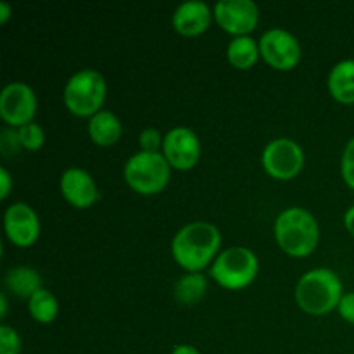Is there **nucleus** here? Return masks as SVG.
Segmentation results:
<instances>
[{
  "mask_svg": "<svg viewBox=\"0 0 354 354\" xmlns=\"http://www.w3.org/2000/svg\"><path fill=\"white\" fill-rule=\"evenodd\" d=\"M211 9L203 0H187L173 14V26L182 35H199L209 26Z\"/></svg>",
  "mask_w": 354,
  "mask_h": 354,
  "instance_id": "nucleus-14",
  "label": "nucleus"
},
{
  "mask_svg": "<svg viewBox=\"0 0 354 354\" xmlns=\"http://www.w3.org/2000/svg\"><path fill=\"white\" fill-rule=\"evenodd\" d=\"M341 173L344 182L354 189V137L346 144L341 158Z\"/></svg>",
  "mask_w": 354,
  "mask_h": 354,
  "instance_id": "nucleus-23",
  "label": "nucleus"
},
{
  "mask_svg": "<svg viewBox=\"0 0 354 354\" xmlns=\"http://www.w3.org/2000/svg\"><path fill=\"white\" fill-rule=\"evenodd\" d=\"M37 111L35 92L23 82L7 83L0 93V116L12 127L30 123Z\"/></svg>",
  "mask_w": 354,
  "mask_h": 354,
  "instance_id": "nucleus-9",
  "label": "nucleus"
},
{
  "mask_svg": "<svg viewBox=\"0 0 354 354\" xmlns=\"http://www.w3.org/2000/svg\"><path fill=\"white\" fill-rule=\"evenodd\" d=\"M0 185H2V190H0V199H6L10 192V185H12V178H10L9 171L6 168H0Z\"/></svg>",
  "mask_w": 354,
  "mask_h": 354,
  "instance_id": "nucleus-27",
  "label": "nucleus"
},
{
  "mask_svg": "<svg viewBox=\"0 0 354 354\" xmlns=\"http://www.w3.org/2000/svg\"><path fill=\"white\" fill-rule=\"evenodd\" d=\"M259 52L277 69H290L299 62L301 45L290 31L270 28L259 38Z\"/></svg>",
  "mask_w": 354,
  "mask_h": 354,
  "instance_id": "nucleus-8",
  "label": "nucleus"
},
{
  "mask_svg": "<svg viewBox=\"0 0 354 354\" xmlns=\"http://www.w3.org/2000/svg\"><path fill=\"white\" fill-rule=\"evenodd\" d=\"M339 313L346 322L354 324V292L342 294L341 301H339Z\"/></svg>",
  "mask_w": 354,
  "mask_h": 354,
  "instance_id": "nucleus-26",
  "label": "nucleus"
},
{
  "mask_svg": "<svg viewBox=\"0 0 354 354\" xmlns=\"http://www.w3.org/2000/svg\"><path fill=\"white\" fill-rule=\"evenodd\" d=\"M28 308H30L31 317L37 322H40V324H50L57 317L59 311V304L55 296L50 290H45L44 287L30 297Z\"/></svg>",
  "mask_w": 354,
  "mask_h": 354,
  "instance_id": "nucleus-20",
  "label": "nucleus"
},
{
  "mask_svg": "<svg viewBox=\"0 0 354 354\" xmlns=\"http://www.w3.org/2000/svg\"><path fill=\"white\" fill-rule=\"evenodd\" d=\"M61 190L66 199L76 207H88L99 197L95 182L85 169L73 166L61 176Z\"/></svg>",
  "mask_w": 354,
  "mask_h": 354,
  "instance_id": "nucleus-13",
  "label": "nucleus"
},
{
  "mask_svg": "<svg viewBox=\"0 0 354 354\" xmlns=\"http://www.w3.org/2000/svg\"><path fill=\"white\" fill-rule=\"evenodd\" d=\"M328 90L344 104L354 102V59L339 61L328 73Z\"/></svg>",
  "mask_w": 354,
  "mask_h": 354,
  "instance_id": "nucleus-15",
  "label": "nucleus"
},
{
  "mask_svg": "<svg viewBox=\"0 0 354 354\" xmlns=\"http://www.w3.org/2000/svg\"><path fill=\"white\" fill-rule=\"evenodd\" d=\"M128 185L140 194H156L169 180V162L161 152H135L124 165Z\"/></svg>",
  "mask_w": 354,
  "mask_h": 354,
  "instance_id": "nucleus-6",
  "label": "nucleus"
},
{
  "mask_svg": "<svg viewBox=\"0 0 354 354\" xmlns=\"http://www.w3.org/2000/svg\"><path fill=\"white\" fill-rule=\"evenodd\" d=\"M342 297V282L337 273L328 268H315L304 273L296 286L297 304L304 311L322 315L339 306Z\"/></svg>",
  "mask_w": 354,
  "mask_h": 354,
  "instance_id": "nucleus-3",
  "label": "nucleus"
},
{
  "mask_svg": "<svg viewBox=\"0 0 354 354\" xmlns=\"http://www.w3.org/2000/svg\"><path fill=\"white\" fill-rule=\"evenodd\" d=\"M21 138V144H23L24 149H30V151H37L44 145L45 133L41 130L40 124H37L35 121H30V123L23 124V127L17 130Z\"/></svg>",
  "mask_w": 354,
  "mask_h": 354,
  "instance_id": "nucleus-21",
  "label": "nucleus"
},
{
  "mask_svg": "<svg viewBox=\"0 0 354 354\" xmlns=\"http://www.w3.org/2000/svg\"><path fill=\"white\" fill-rule=\"evenodd\" d=\"M21 339L9 325H0V354H19Z\"/></svg>",
  "mask_w": 354,
  "mask_h": 354,
  "instance_id": "nucleus-22",
  "label": "nucleus"
},
{
  "mask_svg": "<svg viewBox=\"0 0 354 354\" xmlns=\"http://www.w3.org/2000/svg\"><path fill=\"white\" fill-rule=\"evenodd\" d=\"M138 138H140L142 151L145 152H158V149L162 145V140H165L156 128H145Z\"/></svg>",
  "mask_w": 354,
  "mask_h": 354,
  "instance_id": "nucleus-25",
  "label": "nucleus"
},
{
  "mask_svg": "<svg viewBox=\"0 0 354 354\" xmlns=\"http://www.w3.org/2000/svg\"><path fill=\"white\" fill-rule=\"evenodd\" d=\"M320 230L310 211L303 207H287L277 216L275 239L290 256H306L317 248Z\"/></svg>",
  "mask_w": 354,
  "mask_h": 354,
  "instance_id": "nucleus-2",
  "label": "nucleus"
},
{
  "mask_svg": "<svg viewBox=\"0 0 354 354\" xmlns=\"http://www.w3.org/2000/svg\"><path fill=\"white\" fill-rule=\"evenodd\" d=\"M9 16H10L9 2L2 0V2H0V23H6V21L9 19Z\"/></svg>",
  "mask_w": 354,
  "mask_h": 354,
  "instance_id": "nucleus-30",
  "label": "nucleus"
},
{
  "mask_svg": "<svg viewBox=\"0 0 354 354\" xmlns=\"http://www.w3.org/2000/svg\"><path fill=\"white\" fill-rule=\"evenodd\" d=\"M121 121L111 111H99L90 118L88 133L99 145H111L121 137Z\"/></svg>",
  "mask_w": 354,
  "mask_h": 354,
  "instance_id": "nucleus-16",
  "label": "nucleus"
},
{
  "mask_svg": "<svg viewBox=\"0 0 354 354\" xmlns=\"http://www.w3.org/2000/svg\"><path fill=\"white\" fill-rule=\"evenodd\" d=\"M3 227L7 237L17 245H31L40 235V220L26 203H14L7 207Z\"/></svg>",
  "mask_w": 354,
  "mask_h": 354,
  "instance_id": "nucleus-12",
  "label": "nucleus"
},
{
  "mask_svg": "<svg viewBox=\"0 0 354 354\" xmlns=\"http://www.w3.org/2000/svg\"><path fill=\"white\" fill-rule=\"evenodd\" d=\"M228 61L239 69H248L258 61L259 55V44H256L254 38L249 35H242V37H235L234 40L228 44L227 48Z\"/></svg>",
  "mask_w": 354,
  "mask_h": 354,
  "instance_id": "nucleus-19",
  "label": "nucleus"
},
{
  "mask_svg": "<svg viewBox=\"0 0 354 354\" xmlns=\"http://www.w3.org/2000/svg\"><path fill=\"white\" fill-rule=\"evenodd\" d=\"M171 354H201L197 351L194 346H189V344H180V346H175L173 348V353Z\"/></svg>",
  "mask_w": 354,
  "mask_h": 354,
  "instance_id": "nucleus-29",
  "label": "nucleus"
},
{
  "mask_svg": "<svg viewBox=\"0 0 354 354\" xmlns=\"http://www.w3.org/2000/svg\"><path fill=\"white\" fill-rule=\"evenodd\" d=\"M207 289V280L203 273L199 272H190L187 275H183L178 282L175 283V299L180 304H185V306H192V304L199 303L203 299L204 292Z\"/></svg>",
  "mask_w": 354,
  "mask_h": 354,
  "instance_id": "nucleus-18",
  "label": "nucleus"
},
{
  "mask_svg": "<svg viewBox=\"0 0 354 354\" xmlns=\"http://www.w3.org/2000/svg\"><path fill=\"white\" fill-rule=\"evenodd\" d=\"M258 258L242 245L225 249L211 265V277L227 289H242L254 280L258 273Z\"/></svg>",
  "mask_w": 354,
  "mask_h": 354,
  "instance_id": "nucleus-5",
  "label": "nucleus"
},
{
  "mask_svg": "<svg viewBox=\"0 0 354 354\" xmlns=\"http://www.w3.org/2000/svg\"><path fill=\"white\" fill-rule=\"evenodd\" d=\"M21 147H23V144H21L17 130H14V128H3L0 131V149H2L3 154H17L21 151Z\"/></svg>",
  "mask_w": 354,
  "mask_h": 354,
  "instance_id": "nucleus-24",
  "label": "nucleus"
},
{
  "mask_svg": "<svg viewBox=\"0 0 354 354\" xmlns=\"http://www.w3.org/2000/svg\"><path fill=\"white\" fill-rule=\"evenodd\" d=\"M7 313V301H6V294H0V315L6 317Z\"/></svg>",
  "mask_w": 354,
  "mask_h": 354,
  "instance_id": "nucleus-31",
  "label": "nucleus"
},
{
  "mask_svg": "<svg viewBox=\"0 0 354 354\" xmlns=\"http://www.w3.org/2000/svg\"><path fill=\"white\" fill-rule=\"evenodd\" d=\"M6 286L16 296L31 297L41 289V277L30 266H14L6 273Z\"/></svg>",
  "mask_w": 354,
  "mask_h": 354,
  "instance_id": "nucleus-17",
  "label": "nucleus"
},
{
  "mask_svg": "<svg viewBox=\"0 0 354 354\" xmlns=\"http://www.w3.org/2000/svg\"><path fill=\"white\" fill-rule=\"evenodd\" d=\"M162 154L173 168L189 169L199 159L201 142L194 130L187 127H176L166 133L162 140Z\"/></svg>",
  "mask_w": 354,
  "mask_h": 354,
  "instance_id": "nucleus-11",
  "label": "nucleus"
},
{
  "mask_svg": "<svg viewBox=\"0 0 354 354\" xmlns=\"http://www.w3.org/2000/svg\"><path fill=\"white\" fill-rule=\"evenodd\" d=\"M263 166L272 176L280 180L292 178L301 171L304 162V152L292 138H273L268 142L261 156Z\"/></svg>",
  "mask_w": 354,
  "mask_h": 354,
  "instance_id": "nucleus-7",
  "label": "nucleus"
},
{
  "mask_svg": "<svg viewBox=\"0 0 354 354\" xmlns=\"http://www.w3.org/2000/svg\"><path fill=\"white\" fill-rule=\"evenodd\" d=\"M214 17L228 33L242 37L254 30L259 10L252 0H218L214 3Z\"/></svg>",
  "mask_w": 354,
  "mask_h": 354,
  "instance_id": "nucleus-10",
  "label": "nucleus"
},
{
  "mask_svg": "<svg viewBox=\"0 0 354 354\" xmlns=\"http://www.w3.org/2000/svg\"><path fill=\"white\" fill-rule=\"evenodd\" d=\"M106 97V80L95 69H80L64 86V104L76 116L99 113Z\"/></svg>",
  "mask_w": 354,
  "mask_h": 354,
  "instance_id": "nucleus-4",
  "label": "nucleus"
},
{
  "mask_svg": "<svg viewBox=\"0 0 354 354\" xmlns=\"http://www.w3.org/2000/svg\"><path fill=\"white\" fill-rule=\"evenodd\" d=\"M221 244L220 230L207 221H192L176 232L171 251L180 266L189 272H199L211 263Z\"/></svg>",
  "mask_w": 354,
  "mask_h": 354,
  "instance_id": "nucleus-1",
  "label": "nucleus"
},
{
  "mask_svg": "<svg viewBox=\"0 0 354 354\" xmlns=\"http://www.w3.org/2000/svg\"><path fill=\"white\" fill-rule=\"evenodd\" d=\"M344 225H346V228H348V230L354 235V204H353L351 207H349L348 211H346Z\"/></svg>",
  "mask_w": 354,
  "mask_h": 354,
  "instance_id": "nucleus-28",
  "label": "nucleus"
}]
</instances>
